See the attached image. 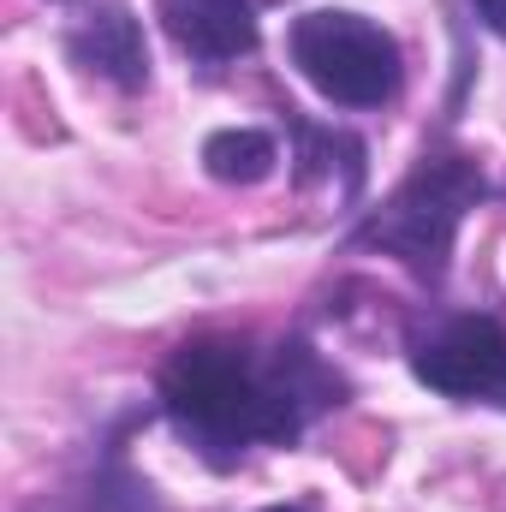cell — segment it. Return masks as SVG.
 I'll return each mask as SVG.
<instances>
[{"label":"cell","mask_w":506,"mask_h":512,"mask_svg":"<svg viewBox=\"0 0 506 512\" xmlns=\"http://www.w3.org/2000/svg\"><path fill=\"white\" fill-rule=\"evenodd\" d=\"M286 131H292V143H298V179L310 185V179H322V173H334V167H346L352 173V185L364 191V143L352 137V131H334V126H310L298 108H286Z\"/></svg>","instance_id":"9"},{"label":"cell","mask_w":506,"mask_h":512,"mask_svg":"<svg viewBox=\"0 0 506 512\" xmlns=\"http://www.w3.org/2000/svg\"><path fill=\"white\" fill-rule=\"evenodd\" d=\"M286 60L322 102L352 108V114L387 108L405 84V54L393 30H381L376 18L346 12V6L298 12L286 30Z\"/></svg>","instance_id":"3"},{"label":"cell","mask_w":506,"mask_h":512,"mask_svg":"<svg viewBox=\"0 0 506 512\" xmlns=\"http://www.w3.org/2000/svg\"><path fill=\"white\" fill-rule=\"evenodd\" d=\"M155 393L173 435L209 471H233L251 447L304 441L310 423L352 399V382L304 334L274 346L245 334H197L173 346Z\"/></svg>","instance_id":"1"},{"label":"cell","mask_w":506,"mask_h":512,"mask_svg":"<svg viewBox=\"0 0 506 512\" xmlns=\"http://www.w3.org/2000/svg\"><path fill=\"white\" fill-rule=\"evenodd\" d=\"M66 54H72V66L96 72L102 84H114L126 96L149 90V42H143V24L126 0H96L66 30Z\"/></svg>","instance_id":"5"},{"label":"cell","mask_w":506,"mask_h":512,"mask_svg":"<svg viewBox=\"0 0 506 512\" xmlns=\"http://www.w3.org/2000/svg\"><path fill=\"white\" fill-rule=\"evenodd\" d=\"M483 197H489L483 161L465 155V149L435 143V149H423L417 167L393 185V197L352 233V245L405 262L429 292H441L447 262H453V239H459L465 215H471Z\"/></svg>","instance_id":"2"},{"label":"cell","mask_w":506,"mask_h":512,"mask_svg":"<svg viewBox=\"0 0 506 512\" xmlns=\"http://www.w3.org/2000/svg\"><path fill=\"white\" fill-rule=\"evenodd\" d=\"M262 512H310V507H262Z\"/></svg>","instance_id":"11"},{"label":"cell","mask_w":506,"mask_h":512,"mask_svg":"<svg viewBox=\"0 0 506 512\" xmlns=\"http://www.w3.org/2000/svg\"><path fill=\"white\" fill-rule=\"evenodd\" d=\"M471 6H477V18H483V24L506 42V0H471Z\"/></svg>","instance_id":"10"},{"label":"cell","mask_w":506,"mask_h":512,"mask_svg":"<svg viewBox=\"0 0 506 512\" xmlns=\"http://www.w3.org/2000/svg\"><path fill=\"white\" fill-rule=\"evenodd\" d=\"M72 512H167V507H161V495L149 489V477L131 471L126 447L108 441V447L96 453V465L84 471V483H78V495H72Z\"/></svg>","instance_id":"7"},{"label":"cell","mask_w":506,"mask_h":512,"mask_svg":"<svg viewBox=\"0 0 506 512\" xmlns=\"http://www.w3.org/2000/svg\"><path fill=\"white\" fill-rule=\"evenodd\" d=\"M274 161H280V143L256 126H227L203 137V167L221 185H262L274 173Z\"/></svg>","instance_id":"8"},{"label":"cell","mask_w":506,"mask_h":512,"mask_svg":"<svg viewBox=\"0 0 506 512\" xmlns=\"http://www.w3.org/2000/svg\"><path fill=\"white\" fill-rule=\"evenodd\" d=\"M161 24L173 48L197 66H233L262 42L256 0H161Z\"/></svg>","instance_id":"6"},{"label":"cell","mask_w":506,"mask_h":512,"mask_svg":"<svg viewBox=\"0 0 506 512\" xmlns=\"http://www.w3.org/2000/svg\"><path fill=\"white\" fill-rule=\"evenodd\" d=\"M405 358L429 393L506 411V328L495 316H435L411 328Z\"/></svg>","instance_id":"4"}]
</instances>
